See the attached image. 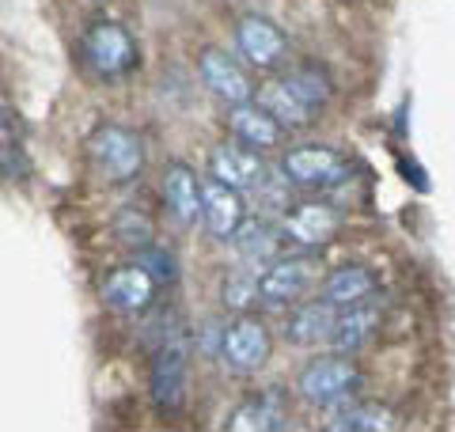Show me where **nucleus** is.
I'll return each instance as SVG.
<instances>
[{
    "label": "nucleus",
    "instance_id": "1",
    "mask_svg": "<svg viewBox=\"0 0 455 432\" xmlns=\"http://www.w3.org/2000/svg\"><path fill=\"white\" fill-rule=\"evenodd\" d=\"M259 103L281 129H304L315 122V114L331 103V80L319 68H292L284 76H274L262 88H254Z\"/></svg>",
    "mask_w": 455,
    "mask_h": 432
},
{
    "label": "nucleus",
    "instance_id": "2",
    "mask_svg": "<svg viewBox=\"0 0 455 432\" xmlns=\"http://www.w3.org/2000/svg\"><path fill=\"white\" fill-rule=\"evenodd\" d=\"M357 391H361V368L349 353H323L307 360L300 376H296V395L319 410L346 406Z\"/></svg>",
    "mask_w": 455,
    "mask_h": 432
},
{
    "label": "nucleus",
    "instance_id": "3",
    "mask_svg": "<svg viewBox=\"0 0 455 432\" xmlns=\"http://www.w3.org/2000/svg\"><path fill=\"white\" fill-rule=\"evenodd\" d=\"M315 281H319V258L311 251L277 254L259 269V300L269 308H292L315 288Z\"/></svg>",
    "mask_w": 455,
    "mask_h": 432
},
{
    "label": "nucleus",
    "instance_id": "4",
    "mask_svg": "<svg viewBox=\"0 0 455 432\" xmlns=\"http://www.w3.org/2000/svg\"><path fill=\"white\" fill-rule=\"evenodd\" d=\"M281 175L300 190H334L349 179V160L331 144H296L281 156Z\"/></svg>",
    "mask_w": 455,
    "mask_h": 432
},
{
    "label": "nucleus",
    "instance_id": "5",
    "mask_svg": "<svg viewBox=\"0 0 455 432\" xmlns=\"http://www.w3.org/2000/svg\"><path fill=\"white\" fill-rule=\"evenodd\" d=\"M269 356H274V334H269V326L262 319H254V315H235L232 323L224 326L220 334V360L228 372H239V376H254V372H262L269 364Z\"/></svg>",
    "mask_w": 455,
    "mask_h": 432
},
{
    "label": "nucleus",
    "instance_id": "6",
    "mask_svg": "<svg viewBox=\"0 0 455 432\" xmlns=\"http://www.w3.org/2000/svg\"><path fill=\"white\" fill-rule=\"evenodd\" d=\"M92 164L110 182H133L145 167V144L125 125H99L88 140Z\"/></svg>",
    "mask_w": 455,
    "mask_h": 432
},
{
    "label": "nucleus",
    "instance_id": "7",
    "mask_svg": "<svg viewBox=\"0 0 455 432\" xmlns=\"http://www.w3.org/2000/svg\"><path fill=\"white\" fill-rule=\"evenodd\" d=\"M281 239L292 243L300 251H323L338 232H341V216L326 201H296L281 212Z\"/></svg>",
    "mask_w": 455,
    "mask_h": 432
},
{
    "label": "nucleus",
    "instance_id": "8",
    "mask_svg": "<svg viewBox=\"0 0 455 432\" xmlns=\"http://www.w3.org/2000/svg\"><path fill=\"white\" fill-rule=\"evenodd\" d=\"M84 50V61H88L92 72H99V76H122V72H130L137 65V42L133 35L125 31L122 23H92L88 35H84L80 42Z\"/></svg>",
    "mask_w": 455,
    "mask_h": 432
},
{
    "label": "nucleus",
    "instance_id": "9",
    "mask_svg": "<svg viewBox=\"0 0 455 432\" xmlns=\"http://www.w3.org/2000/svg\"><path fill=\"white\" fill-rule=\"evenodd\" d=\"M209 179H217L224 186H232L239 194H259L269 186V167L262 160V152L239 148V144H220L209 156Z\"/></svg>",
    "mask_w": 455,
    "mask_h": 432
},
{
    "label": "nucleus",
    "instance_id": "10",
    "mask_svg": "<svg viewBox=\"0 0 455 432\" xmlns=\"http://www.w3.org/2000/svg\"><path fill=\"white\" fill-rule=\"evenodd\" d=\"M235 46L247 57L251 68L259 72H277L289 61V38L281 35V27L266 16H243L235 23Z\"/></svg>",
    "mask_w": 455,
    "mask_h": 432
},
{
    "label": "nucleus",
    "instance_id": "11",
    "mask_svg": "<svg viewBox=\"0 0 455 432\" xmlns=\"http://www.w3.org/2000/svg\"><path fill=\"white\" fill-rule=\"evenodd\" d=\"M197 76H202L205 88L228 107H239V103H251L254 99V80L247 76V68L220 50L197 53Z\"/></svg>",
    "mask_w": 455,
    "mask_h": 432
},
{
    "label": "nucleus",
    "instance_id": "12",
    "mask_svg": "<svg viewBox=\"0 0 455 432\" xmlns=\"http://www.w3.org/2000/svg\"><path fill=\"white\" fill-rule=\"evenodd\" d=\"M187 383H190V360L182 345H164L152 360V398L164 410H179L187 402Z\"/></svg>",
    "mask_w": 455,
    "mask_h": 432
},
{
    "label": "nucleus",
    "instance_id": "13",
    "mask_svg": "<svg viewBox=\"0 0 455 432\" xmlns=\"http://www.w3.org/2000/svg\"><path fill=\"white\" fill-rule=\"evenodd\" d=\"M228 428L232 432H281V428H289V398H284L281 387H269V391L239 402L232 410V417H228Z\"/></svg>",
    "mask_w": 455,
    "mask_h": 432
},
{
    "label": "nucleus",
    "instance_id": "14",
    "mask_svg": "<svg viewBox=\"0 0 455 432\" xmlns=\"http://www.w3.org/2000/svg\"><path fill=\"white\" fill-rule=\"evenodd\" d=\"M152 296H156V281H152V273L140 262L114 269L107 277V284H103V304L110 311H122V315L145 311L152 304Z\"/></svg>",
    "mask_w": 455,
    "mask_h": 432
},
{
    "label": "nucleus",
    "instance_id": "15",
    "mask_svg": "<svg viewBox=\"0 0 455 432\" xmlns=\"http://www.w3.org/2000/svg\"><path fill=\"white\" fill-rule=\"evenodd\" d=\"M334 319H338V308H331L326 300H300L292 304L289 319H284V341L289 345H300V349H311V345H326L331 341V330H334Z\"/></svg>",
    "mask_w": 455,
    "mask_h": 432
},
{
    "label": "nucleus",
    "instance_id": "16",
    "mask_svg": "<svg viewBox=\"0 0 455 432\" xmlns=\"http://www.w3.org/2000/svg\"><path fill=\"white\" fill-rule=\"evenodd\" d=\"M379 323H383V315H379V308L372 304V300L353 304V308H341L338 319H334V330H331V341L326 345H334V353L357 356L364 345H372V338L379 334Z\"/></svg>",
    "mask_w": 455,
    "mask_h": 432
},
{
    "label": "nucleus",
    "instance_id": "17",
    "mask_svg": "<svg viewBox=\"0 0 455 432\" xmlns=\"http://www.w3.org/2000/svg\"><path fill=\"white\" fill-rule=\"evenodd\" d=\"M243 194L232 190V186H224L217 179H205L202 182V220L205 228L217 239H232V232L239 224H243Z\"/></svg>",
    "mask_w": 455,
    "mask_h": 432
},
{
    "label": "nucleus",
    "instance_id": "18",
    "mask_svg": "<svg viewBox=\"0 0 455 432\" xmlns=\"http://www.w3.org/2000/svg\"><path fill=\"white\" fill-rule=\"evenodd\" d=\"M160 190H164L171 216H175L182 228L197 224V216H202V182H197V175L187 164H167L164 179H160Z\"/></svg>",
    "mask_w": 455,
    "mask_h": 432
},
{
    "label": "nucleus",
    "instance_id": "19",
    "mask_svg": "<svg viewBox=\"0 0 455 432\" xmlns=\"http://www.w3.org/2000/svg\"><path fill=\"white\" fill-rule=\"evenodd\" d=\"M228 125H232V133L239 144H247V148L254 152H269V148H277V144L284 140V129L269 118V114L254 103H239L232 107V114H228Z\"/></svg>",
    "mask_w": 455,
    "mask_h": 432
},
{
    "label": "nucleus",
    "instance_id": "20",
    "mask_svg": "<svg viewBox=\"0 0 455 432\" xmlns=\"http://www.w3.org/2000/svg\"><path fill=\"white\" fill-rule=\"evenodd\" d=\"M281 228L277 224H269L266 216H243V224L232 232V247H235V254L243 258L247 266H254V269H262L269 258H277L281 254Z\"/></svg>",
    "mask_w": 455,
    "mask_h": 432
},
{
    "label": "nucleus",
    "instance_id": "21",
    "mask_svg": "<svg viewBox=\"0 0 455 432\" xmlns=\"http://www.w3.org/2000/svg\"><path fill=\"white\" fill-rule=\"evenodd\" d=\"M376 296V277L372 269L364 266H338L326 273V281L319 288V300H326L331 308H353V304H364V300Z\"/></svg>",
    "mask_w": 455,
    "mask_h": 432
},
{
    "label": "nucleus",
    "instance_id": "22",
    "mask_svg": "<svg viewBox=\"0 0 455 432\" xmlns=\"http://www.w3.org/2000/svg\"><path fill=\"white\" fill-rule=\"evenodd\" d=\"M331 432H391L398 428V413L383 402H349L346 410L334 413V421L326 425Z\"/></svg>",
    "mask_w": 455,
    "mask_h": 432
},
{
    "label": "nucleus",
    "instance_id": "23",
    "mask_svg": "<svg viewBox=\"0 0 455 432\" xmlns=\"http://www.w3.org/2000/svg\"><path fill=\"white\" fill-rule=\"evenodd\" d=\"M220 300H224V308H232L239 315H243L251 304H259V269H239L232 277H224Z\"/></svg>",
    "mask_w": 455,
    "mask_h": 432
},
{
    "label": "nucleus",
    "instance_id": "24",
    "mask_svg": "<svg viewBox=\"0 0 455 432\" xmlns=\"http://www.w3.org/2000/svg\"><path fill=\"white\" fill-rule=\"evenodd\" d=\"M118 239L122 243H130V247H148V239H152V224H148V216H140V212H122V220H118Z\"/></svg>",
    "mask_w": 455,
    "mask_h": 432
},
{
    "label": "nucleus",
    "instance_id": "25",
    "mask_svg": "<svg viewBox=\"0 0 455 432\" xmlns=\"http://www.w3.org/2000/svg\"><path fill=\"white\" fill-rule=\"evenodd\" d=\"M140 266L152 273V281H175V258L164 254V251H145Z\"/></svg>",
    "mask_w": 455,
    "mask_h": 432
}]
</instances>
